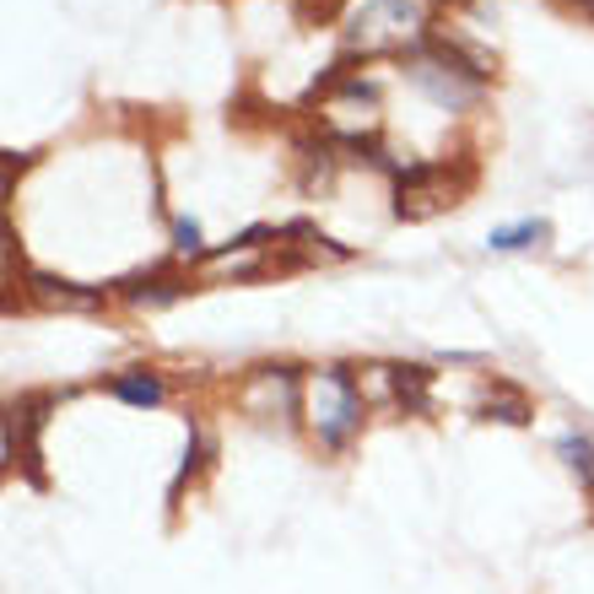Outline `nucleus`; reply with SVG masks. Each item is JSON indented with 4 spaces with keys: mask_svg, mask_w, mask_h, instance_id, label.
<instances>
[{
    "mask_svg": "<svg viewBox=\"0 0 594 594\" xmlns=\"http://www.w3.org/2000/svg\"><path fill=\"white\" fill-rule=\"evenodd\" d=\"M432 33V0H357L340 16V60H406Z\"/></svg>",
    "mask_w": 594,
    "mask_h": 594,
    "instance_id": "obj_1",
    "label": "nucleus"
},
{
    "mask_svg": "<svg viewBox=\"0 0 594 594\" xmlns=\"http://www.w3.org/2000/svg\"><path fill=\"white\" fill-rule=\"evenodd\" d=\"M298 417L314 432L319 449L340 454V449L357 438L362 417H368V395H362L357 373L340 368V362H325V368L303 373V411H298Z\"/></svg>",
    "mask_w": 594,
    "mask_h": 594,
    "instance_id": "obj_2",
    "label": "nucleus"
},
{
    "mask_svg": "<svg viewBox=\"0 0 594 594\" xmlns=\"http://www.w3.org/2000/svg\"><path fill=\"white\" fill-rule=\"evenodd\" d=\"M476 168L470 163H406L395 168V217H432L443 206H454L470 189Z\"/></svg>",
    "mask_w": 594,
    "mask_h": 594,
    "instance_id": "obj_3",
    "label": "nucleus"
},
{
    "mask_svg": "<svg viewBox=\"0 0 594 594\" xmlns=\"http://www.w3.org/2000/svg\"><path fill=\"white\" fill-rule=\"evenodd\" d=\"M551 238V222L546 217H519V222H503L487 233V249L492 255H519V249H540Z\"/></svg>",
    "mask_w": 594,
    "mask_h": 594,
    "instance_id": "obj_4",
    "label": "nucleus"
},
{
    "mask_svg": "<svg viewBox=\"0 0 594 594\" xmlns=\"http://www.w3.org/2000/svg\"><path fill=\"white\" fill-rule=\"evenodd\" d=\"M108 389H114L125 406H163V400H168V384H163L158 373H147V368L114 373V378H108Z\"/></svg>",
    "mask_w": 594,
    "mask_h": 594,
    "instance_id": "obj_5",
    "label": "nucleus"
},
{
    "mask_svg": "<svg viewBox=\"0 0 594 594\" xmlns=\"http://www.w3.org/2000/svg\"><path fill=\"white\" fill-rule=\"evenodd\" d=\"M27 287H33V298L60 303V308H97L103 303V292H82L77 281H60V276H44V270H27Z\"/></svg>",
    "mask_w": 594,
    "mask_h": 594,
    "instance_id": "obj_6",
    "label": "nucleus"
},
{
    "mask_svg": "<svg viewBox=\"0 0 594 594\" xmlns=\"http://www.w3.org/2000/svg\"><path fill=\"white\" fill-rule=\"evenodd\" d=\"M481 411L487 417H498V422H509V427H524L529 422V400L519 395V389H509V384H487V400H481Z\"/></svg>",
    "mask_w": 594,
    "mask_h": 594,
    "instance_id": "obj_7",
    "label": "nucleus"
},
{
    "mask_svg": "<svg viewBox=\"0 0 594 594\" xmlns=\"http://www.w3.org/2000/svg\"><path fill=\"white\" fill-rule=\"evenodd\" d=\"M557 454L568 459V470L594 492V443L590 438H584V432H562V438H557Z\"/></svg>",
    "mask_w": 594,
    "mask_h": 594,
    "instance_id": "obj_8",
    "label": "nucleus"
},
{
    "mask_svg": "<svg viewBox=\"0 0 594 594\" xmlns=\"http://www.w3.org/2000/svg\"><path fill=\"white\" fill-rule=\"evenodd\" d=\"M173 259H206V233L195 217H173Z\"/></svg>",
    "mask_w": 594,
    "mask_h": 594,
    "instance_id": "obj_9",
    "label": "nucleus"
},
{
    "mask_svg": "<svg viewBox=\"0 0 594 594\" xmlns=\"http://www.w3.org/2000/svg\"><path fill=\"white\" fill-rule=\"evenodd\" d=\"M178 292H184V281L163 276V281H152V287H136V292H130V303H136V308H158V303H173Z\"/></svg>",
    "mask_w": 594,
    "mask_h": 594,
    "instance_id": "obj_10",
    "label": "nucleus"
},
{
    "mask_svg": "<svg viewBox=\"0 0 594 594\" xmlns=\"http://www.w3.org/2000/svg\"><path fill=\"white\" fill-rule=\"evenodd\" d=\"M438 5H459V0H438Z\"/></svg>",
    "mask_w": 594,
    "mask_h": 594,
    "instance_id": "obj_11",
    "label": "nucleus"
}]
</instances>
